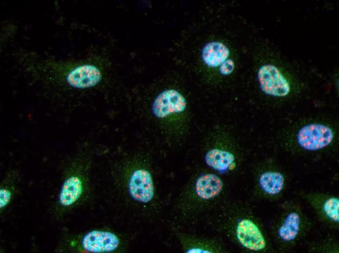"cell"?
<instances>
[{
	"mask_svg": "<svg viewBox=\"0 0 339 253\" xmlns=\"http://www.w3.org/2000/svg\"><path fill=\"white\" fill-rule=\"evenodd\" d=\"M323 210L326 216L333 222L339 221V199L336 197L327 199L323 204Z\"/></svg>",
	"mask_w": 339,
	"mask_h": 253,
	"instance_id": "obj_14",
	"label": "cell"
},
{
	"mask_svg": "<svg viewBox=\"0 0 339 253\" xmlns=\"http://www.w3.org/2000/svg\"><path fill=\"white\" fill-rule=\"evenodd\" d=\"M187 107L185 97L177 90L173 89L165 90L160 93L154 100L151 110L158 118H164L173 113L183 111Z\"/></svg>",
	"mask_w": 339,
	"mask_h": 253,
	"instance_id": "obj_4",
	"label": "cell"
},
{
	"mask_svg": "<svg viewBox=\"0 0 339 253\" xmlns=\"http://www.w3.org/2000/svg\"><path fill=\"white\" fill-rule=\"evenodd\" d=\"M130 197L142 203L150 202L154 195V186L151 173L144 169H137L131 174L128 183Z\"/></svg>",
	"mask_w": 339,
	"mask_h": 253,
	"instance_id": "obj_3",
	"label": "cell"
},
{
	"mask_svg": "<svg viewBox=\"0 0 339 253\" xmlns=\"http://www.w3.org/2000/svg\"><path fill=\"white\" fill-rule=\"evenodd\" d=\"M205 159L208 166L224 172L233 163L235 158L231 153L226 150L212 149L207 152Z\"/></svg>",
	"mask_w": 339,
	"mask_h": 253,
	"instance_id": "obj_11",
	"label": "cell"
},
{
	"mask_svg": "<svg viewBox=\"0 0 339 253\" xmlns=\"http://www.w3.org/2000/svg\"><path fill=\"white\" fill-rule=\"evenodd\" d=\"M102 77L101 71L96 66L84 64L76 67L68 72L65 81L71 87L86 89L98 84Z\"/></svg>",
	"mask_w": 339,
	"mask_h": 253,
	"instance_id": "obj_7",
	"label": "cell"
},
{
	"mask_svg": "<svg viewBox=\"0 0 339 253\" xmlns=\"http://www.w3.org/2000/svg\"><path fill=\"white\" fill-rule=\"evenodd\" d=\"M257 77L262 90L266 94L284 97L290 92L289 82L274 65L262 66L258 71Z\"/></svg>",
	"mask_w": 339,
	"mask_h": 253,
	"instance_id": "obj_1",
	"label": "cell"
},
{
	"mask_svg": "<svg viewBox=\"0 0 339 253\" xmlns=\"http://www.w3.org/2000/svg\"><path fill=\"white\" fill-rule=\"evenodd\" d=\"M119 245L118 237L114 233L106 231H90L85 235L81 241L83 249L91 253H111L116 251Z\"/></svg>",
	"mask_w": 339,
	"mask_h": 253,
	"instance_id": "obj_5",
	"label": "cell"
},
{
	"mask_svg": "<svg viewBox=\"0 0 339 253\" xmlns=\"http://www.w3.org/2000/svg\"><path fill=\"white\" fill-rule=\"evenodd\" d=\"M284 181L282 173L274 171L264 172L259 179V183L262 189L270 195L280 193L284 187Z\"/></svg>",
	"mask_w": 339,
	"mask_h": 253,
	"instance_id": "obj_13",
	"label": "cell"
},
{
	"mask_svg": "<svg viewBox=\"0 0 339 253\" xmlns=\"http://www.w3.org/2000/svg\"><path fill=\"white\" fill-rule=\"evenodd\" d=\"M223 187L222 180L213 174H205L196 180L195 190L197 195L204 199H210L217 196Z\"/></svg>",
	"mask_w": 339,
	"mask_h": 253,
	"instance_id": "obj_10",
	"label": "cell"
},
{
	"mask_svg": "<svg viewBox=\"0 0 339 253\" xmlns=\"http://www.w3.org/2000/svg\"><path fill=\"white\" fill-rule=\"evenodd\" d=\"M236 235L241 245L247 249L259 251L266 247L265 239L261 231L249 219L244 218L239 221L236 229Z\"/></svg>",
	"mask_w": 339,
	"mask_h": 253,
	"instance_id": "obj_6",
	"label": "cell"
},
{
	"mask_svg": "<svg viewBox=\"0 0 339 253\" xmlns=\"http://www.w3.org/2000/svg\"><path fill=\"white\" fill-rule=\"evenodd\" d=\"M83 190L80 176L73 171L67 176L62 184L58 196V202L63 206L72 205L80 198Z\"/></svg>",
	"mask_w": 339,
	"mask_h": 253,
	"instance_id": "obj_8",
	"label": "cell"
},
{
	"mask_svg": "<svg viewBox=\"0 0 339 253\" xmlns=\"http://www.w3.org/2000/svg\"><path fill=\"white\" fill-rule=\"evenodd\" d=\"M301 218L295 212L289 213L278 230L279 238L284 242H291L297 237L300 229Z\"/></svg>",
	"mask_w": 339,
	"mask_h": 253,
	"instance_id": "obj_12",
	"label": "cell"
},
{
	"mask_svg": "<svg viewBox=\"0 0 339 253\" xmlns=\"http://www.w3.org/2000/svg\"><path fill=\"white\" fill-rule=\"evenodd\" d=\"M11 193L7 189L2 188L0 190V207L1 209L5 207L10 202Z\"/></svg>",
	"mask_w": 339,
	"mask_h": 253,
	"instance_id": "obj_16",
	"label": "cell"
},
{
	"mask_svg": "<svg viewBox=\"0 0 339 253\" xmlns=\"http://www.w3.org/2000/svg\"><path fill=\"white\" fill-rule=\"evenodd\" d=\"M187 253H210L206 250L199 248H191L187 251Z\"/></svg>",
	"mask_w": 339,
	"mask_h": 253,
	"instance_id": "obj_17",
	"label": "cell"
},
{
	"mask_svg": "<svg viewBox=\"0 0 339 253\" xmlns=\"http://www.w3.org/2000/svg\"><path fill=\"white\" fill-rule=\"evenodd\" d=\"M219 67L220 73L224 75H229L234 69V62L232 59H227Z\"/></svg>",
	"mask_w": 339,
	"mask_h": 253,
	"instance_id": "obj_15",
	"label": "cell"
},
{
	"mask_svg": "<svg viewBox=\"0 0 339 253\" xmlns=\"http://www.w3.org/2000/svg\"><path fill=\"white\" fill-rule=\"evenodd\" d=\"M334 137L332 129L325 125L312 124L301 127L298 132L299 145L307 150H316L328 145Z\"/></svg>",
	"mask_w": 339,
	"mask_h": 253,
	"instance_id": "obj_2",
	"label": "cell"
},
{
	"mask_svg": "<svg viewBox=\"0 0 339 253\" xmlns=\"http://www.w3.org/2000/svg\"><path fill=\"white\" fill-rule=\"evenodd\" d=\"M228 47L223 43L213 41L207 43L201 51V57L204 63L210 68L221 66L229 55Z\"/></svg>",
	"mask_w": 339,
	"mask_h": 253,
	"instance_id": "obj_9",
	"label": "cell"
}]
</instances>
